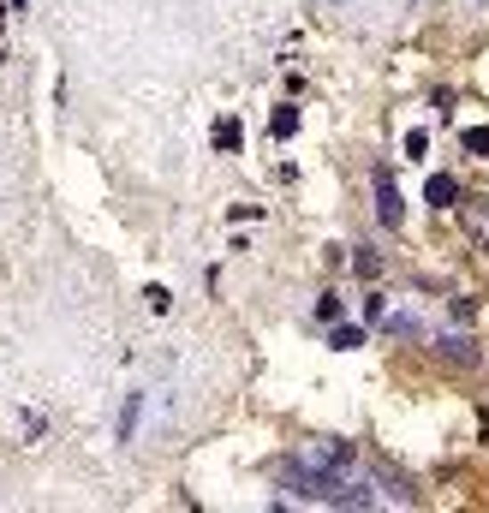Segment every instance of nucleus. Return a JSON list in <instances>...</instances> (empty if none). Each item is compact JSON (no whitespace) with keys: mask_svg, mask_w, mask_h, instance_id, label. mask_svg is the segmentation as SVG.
<instances>
[{"mask_svg":"<svg viewBox=\"0 0 489 513\" xmlns=\"http://www.w3.org/2000/svg\"><path fill=\"white\" fill-rule=\"evenodd\" d=\"M376 484H382V490H388V501H400V508H412V501H418L412 477H406V472H394V466H382V460H376Z\"/></svg>","mask_w":489,"mask_h":513,"instance_id":"f257e3e1","label":"nucleus"},{"mask_svg":"<svg viewBox=\"0 0 489 513\" xmlns=\"http://www.w3.org/2000/svg\"><path fill=\"white\" fill-rule=\"evenodd\" d=\"M376 216H382V227H400V191L388 174H376Z\"/></svg>","mask_w":489,"mask_h":513,"instance_id":"f03ea898","label":"nucleus"},{"mask_svg":"<svg viewBox=\"0 0 489 513\" xmlns=\"http://www.w3.org/2000/svg\"><path fill=\"white\" fill-rule=\"evenodd\" d=\"M424 198H430L436 209H448V203L460 198V179H453V174H430V185H424Z\"/></svg>","mask_w":489,"mask_h":513,"instance_id":"7ed1b4c3","label":"nucleus"},{"mask_svg":"<svg viewBox=\"0 0 489 513\" xmlns=\"http://www.w3.org/2000/svg\"><path fill=\"white\" fill-rule=\"evenodd\" d=\"M436 353L448 358V364H471V358H477V346H471V340H460V335H448L442 346H436Z\"/></svg>","mask_w":489,"mask_h":513,"instance_id":"20e7f679","label":"nucleus"},{"mask_svg":"<svg viewBox=\"0 0 489 513\" xmlns=\"http://www.w3.org/2000/svg\"><path fill=\"white\" fill-rule=\"evenodd\" d=\"M269 126H274V138H293V132H298V108H274Z\"/></svg>","mask_w":489,"mask_h":513,"instance_id":"39448f33","label":"nucleus"},{"mask_svg":"<svg viewBox=\"0 0 489 513\" xmlns=\"http://www.w3.org/2000/svg\"><path fill=\"white\" fill-rule=\"evenodd\" d=\"M239 138H245V132H239V119H221V126H216V143H221V150H233Z\"/></svg>","mask_w":489,"mask_h":513,"instance_id":"423d86ee","label":"nucleus"},{"mask_svg":"<svg viewBox=\"0 0 489 513\" xmlns=\"http://www.w3.org/2000/svg\"><path fill=\"white\" fill-rule=\"evenodd\" d=\"M466 150H471V156H489V126H471V132H466Z\"/></svg>","mask_w":489,"mask_h":513,"instance_id":"0eeeda50","label":"nucleus"},{"mask_svg":"<svg viewBox=\"0 0 489 513\" xmlns=\"http://www.w3.org/2000/svg\"><path fill=\"white\" fill-rule=\"evenodd\" d=\"M353 269H358L364 281H376V275H382V263H376V251H358V263H353Z\"/></svg>","mask_w":489,"mask_h":513,"instance_id":"6e6552de","label":"nucleus"}]
</instances>
